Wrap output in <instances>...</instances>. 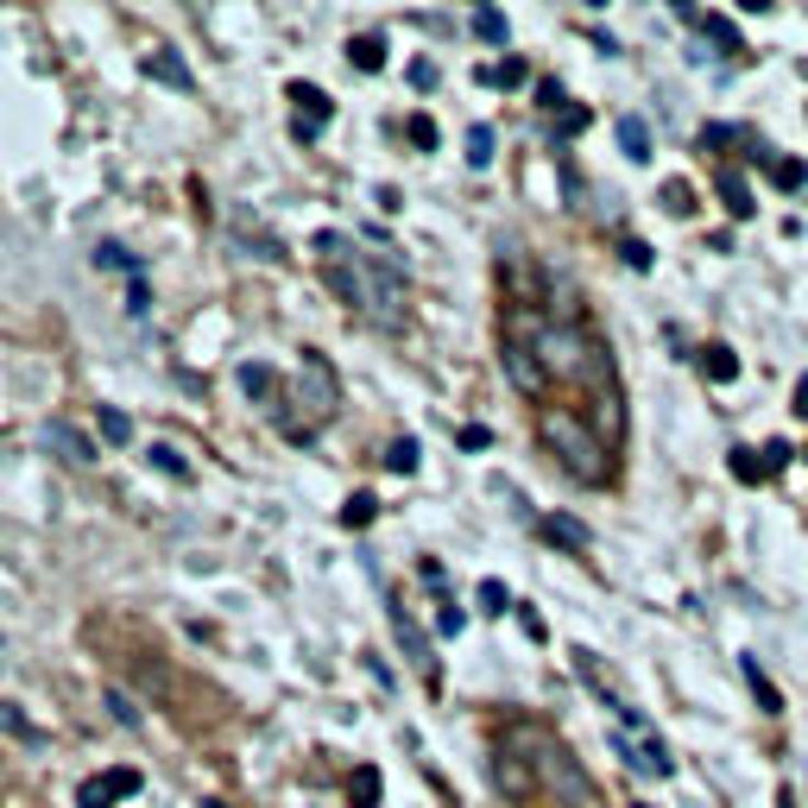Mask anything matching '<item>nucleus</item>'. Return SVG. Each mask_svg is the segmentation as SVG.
Returning <instances> with one entry per match:
<instances>
[{
  "instance_id": "obj_1",
  "label": "nucleus",
  "mask_w": 808,
  "mask_h": 808,
  "mask_svg": "<svg viewBox=\"0 0 808 808\" xmlns=\"http://www.w3.org/2000/svg\"><path fill=\"white\" fill-rule=\"evenodd\" d=\"M543 442L562 454V468L575 480H606V442L581 424L575 411H543Z\"/></svg>"
},
{
  "instance_id": "obj_2",
  "label": "nucleus",
  "mask_w": 808,
  "mask_h": 808,
  "mask_svg": "<svg viewBox=\"0 0 808 808\" xmlns=\"http://www.w3.org/2000/svg\"><path fill=\"white\" fill-rule=\"evenodd\" d=\"M298 379L310 385V411H316V424H328L335 417V404H341V385H335V367H328L316 348H303V367Z\"/></svg>"
},
{
  "instance_id": "obj_3",
  "label": "nucleus",
  "mask_w": 808,
  "mask_h": 808,
  "mask_svg": "<svg viewBox=\"0 0 808 808\" xmlns=\"http://www.w3.org/2000/svg\"><path fill=\"white\" fill-rule=\"evenodd\" d=\"M392 638L404 644V656H411V670L424 682H436V651H429V638H424V626L404 613V606H392Z\"/></svg>"
},
{
  "instance_id": "obj_4",
  "label": "nucleus",
  "mask_w": 808,
  "mask_h": 808,
  "mask_svg": "<svg viewBox=\"0 0 808 808\" xmlns=\"http://www.w3.org/2000/svg\"><path fill=\"white\" fill-rule=\"evenodd\" d=\"M613 745H619V758H626L631 771H644V777H670V771H676V758H670V745H663V739H656V732H644V739H638V745H631L626 732H619V739H613Z\"/></svg>"
},
{
  "instance_id": "obj_5",
  "label": "nucleus",
  "mask_w": 808,
  "mask_h": 808,
  "mask_svg": "<svg viewBox=\"0 0 808 808\" xmlns=\"http://www.w3.org/2000/svg\"><path fill=\"white\" fill-rule=\"evenodd\" d=\"M45 449H57L64 461H76V468H89V461L101 454L96 442H89V436L70 424V417H50V424H45Z\"/></svg>"
},
{
  "instance_id": "obj_6",
  "label": "nucleus",
  "mask_w": 808,
  "mask_h": 808,
  "mask_svg": "<svg viewBox=\"0 0 808 808\" xmlns=\"http://www.w3.org/2000/svg\"><path fill=\"white\" fill-rule=\"evenodd\" d=\"M291 101H298V139H316V133H323L328 126V114H335V101L323 96V89H291Z\"/></svg>"
},
{
  "instance_id": "obj_7",
  "label": "nucleus",
  "mask_w": 808,
  "mask_h": 808,
  "mask_svg": "<svg viewBox=\"0 0 808 808\" xmlns=\"http://www.w3.org/2000/svg\"><path fill=\"white\" fill-rule=\"evenodd\" d=\"M146 76H158V82H171V89H197V76H190V64H183V57H177L171 45H158L146 57Z\"/></svg>"
},
{
  "instance_id": "obj_8",
  "label": "nucleus",
  "mask_w": 808,
  "mask_h": 808,
  "mask_svg": "<svg viewBox=\"0 0 808 808\" xmlns=\"http://www.w3.org/2000/svg\"><path fill=\"white\" fill-rule=\"evenodd\" d=\"M543 537H550V543H562V550H587V543H594V537H587V525H581V518H569V512H550V518H543Z\"/></svg>"
},
{
  "instance_id": "obj_9",
  "label": "nucleus",
  "mask_w": 808,
  "mask_h": 808,
  "mask_svg": "<svg viewBox=\"0 0 808 808\" xmlns=\"http://www.w3.org/2000/svg\"><path fill=\"white\" fill-rule=\"evenodd\" d=\"M505 373H512L518 392H543V367H537L525 348H505Z\"/></svg>"
},
{
  "instance_id": "obj_10",
  "label": "nucleus",
  "mask_w": 808,
  "mask_h": 808,
  "mask_svg": "<svg viewBox=\"0 0 808 808\" xmlns=\"http://www.w3.org/2000/svg\"><path fill=\"white\" fill-rule=\"evenodd\" d=\"M543 348H550V367H556V373H581V341H575V335L550 328V335H543Z\"/></svg>"
},
{
  "instance_id": "obj_11",
  "label": "nucleus",
  "mask_w": 808,
  "mask_h": 808,
  "mask_svg": "<svg viewBox=\"0 0 808 808\" xmlns=\"http://www.w3.org/2000/svg\"><path fill=\"white\" fill-rule=\"evenodd\" d=\"M739 676L752 682V695H758V707H764V714H783V695L771 688V676L758 670V656H739Z\"/></svg>"
},
{
  "instance_id": "obj_12",
  "label": "nucleus",
  "mask_w": 808,
  "mask_h": 808,
  "mask_svg": "<svg viewBox=\"0 0 808 808\" xmlns=\"http://www.w3.org/2000/svg\"><path fill=\"white\" fill-rule=\"evenodd\" d=\"M619 146H626L631 165H644V158H651V126L638 121V114H626V121H619Z\"/></svg>"
},
{
  "instance_id": "obj_13",
  "label": "nucleus",
  "mask_w": 808,
  "mask_h": 808,
  "mask_svg": "<svg viewBox=\"0 0 808 808\" xmlns=\"http://www.w3.org/2000/svg\"><path fill=\"white\" fill-rule=\"evenodd\" d=\"M720 197H727V215H739V222L758 209V202H752V183H745L739 171H720Z\"/></svg>"
},
{
  "instance_id": "obj_14",
  "label": "nucleus",
  "mask_w": 808,
  "mask_h": 808,
  "mask_svg": "<svg viewBox=\"0 0 808 808\" xmlns=\"http://www.w3.org/2000/svg\"><path fill=\"white\" fill-rule=\"evenodd\" d=\"M702 373L714 379V385H727V379H739V354L714 341V348H702Z\"/></svg>"
},
{
  "instance_id": "obj_15",
  "label": "nucleus",
  "mask_w": 808,
  "mask_h": 808,
  "mask_svg": "<svg viewBox=\"0 0 808 808\" xmlns=\"http://www.w3.org/2000/svg\"><path fill=\"white\" fill-rule=\"evenodd\" d=\"M96 266H108V272H133V278L146 272V266H139V252H126L121 240H101V247H96Z\"/></svg>"
},
{
  "instance_id": "obj_16",
  "label": "nucleus",
  "mask_w": 808,
  "mask_h": 808,
  "mask_svg": "<svg viewBox=\"0 0 808 808\" xmlns=\"http://www.w3.org/2000/svg\"><path fill=\"white\" fill-rule=\"evenodd\" d=\"M764 171H771V183H777V190H803V183H808V165H803V158H764Z\"/></svg>"
},
{
  "instance_id": "obj_17",
  "label": "nucleus",
  "mask_w": 808,
  "mask_h": 808,
  "mask_svg": "<svg viewBox=\"0 0 808 808\" xmlns=\"http://www.w3.org/2000/svg\"><path fill=\"white\" fill-rule=\"evenodd\" d=\"M101 702H108V714H114V720H121L126 732H139V727H146V714H139V707H133V695H126V688H108V695H101Z\"/></svg>"
},
{
  "instance_id": "obj_18",
  "label": "nucleus",
  "mask_w": 808,
  "mask_h": 808,
  "mask_svg": "<svg viewBox=\"0 0 808 808\" xmlns=\"http://www.w3.org/2000/svg\"><path fill=\"white\" fill-rule=\"evenodd\" d=\"M0 732H13L20 745H38V739H45V732L32 727V720H25V714H20L13 702H0Z\"/></svg>"
},
{
  "instance_id": "obj_19",
  "label": "nucleus",
  "mask_w": 808,
  "mask_h": 808,
  "mask_svg": "<svg viewBox=\"0 0 808 808\" xmlns=\"http://www.w3.org/2000/svg\"><path fill=\"white\" fill-rule=\"evenodd\" d=\"M474 32L486 38V45H505V38H512V25H505L500 7H480V13H474Z\"/></svg>"
},
{
  "instance_id": "obj_20",
  "label": "nucleus",
  "mask_w": 808,
  "mask_h": 808,
  "mask_svg": "<svg viewBox=\"0 0 808 808\" xmlns=\"http://www.w3.org/2000/svg\"><path fill=\"white\" fill-rule=\"evenodd\" d=\"M101 442H133V417L114 411V404H101Z\"/></svg>"
},
{
  "instance_id": "obj_21",
  "label": "nucleus",
  "mask_w": 808,
  "mask_h": 808,
  "mask_svg": "<svg viewBox=\"0 0 808 808\" xmlns=\"http://www.w3.org/2000/svg\"><path fill=\"white\" fill-rule=\"evenodd\" d=\"M152 468H158V474H171V480H190V461H183L171 442H152Z\"/></svg>"
},
{
  "instance_id": "obj_22",
  "label": "nucleus",
  "mask_w": 808,
  "mask_h": 808,
  "mask_svg": "<svg viewBox=\"0 0 808 808\" xmlns=\"http://www.w3.org/2000/svg\"><path fill=\"white\" fill-rule=\"evenodd\" d=\"M764 474H771V468L758 461V449H732V480H745V486H758Z\"/></svg>"
},
{
  "instance_id": "obj_23",
  "label": "nucleus",
  "mask_w": 808,
  "mask_h": 808,
  "mask_svg": "<svg viewBox=\"0 0 808 808\" xmlns=\"http://www.w3.org/2000/svg\"><path fill=\"white\" fill-rule=\"evenodd\" d=\"M385 468H392V474H417V442H411V436H399V442L385 449Z\"/></svg>"
},
{
  "instance_id": "obj_24",
  "label": "nucleus",
  "mask_w": 808,
  "mask_h": 808,
  "mask_svg": "<svg viewBox=\"0 0 808 808\" xmlns=\"http://www.w3.org/2000/svg\"><path fill=\"white\" fill-rule=\"evenodd\" d=\"M348 64H360V70H379V64H385V45H379V38H354V45H348Z\"/></svg>"
},
{
  "instance_id": "obj_25",
  "label": "nucleus",
  "mask_w": 808,
  "mask_h": 808,
  "mask_svg": "<svg viewBox=\"0 0 808 808\" xmlns=\"http://www.w3.org/2000/svg\"><path fill=\"white\" fill-rule=\"evenodd\" d=\"M707 32V38H714V45H727V50H739V32H732V20H720V13H702V20H695Z\"/></svg>"
},
{
  "instance_id": "obj_26",
  "label": "nucleus",
  "mask_w": 808,
  "mask_h": 808,
  "mask_svg": "<svg viewBox=\"0 0 808 808\" xmlns=\"http://www.w3.org/2000/svg\"><path fill=\"white\" fill-rule=\"evenodd\" d=\"M468 165H493V126H474V133H468Z\"/></svg>"
},
{
  "instance_id": "obj_27",
  "label": "nucleus",
  "mask_w": 808,
  "mask_h": 808,
  "mask_svg": "<svg viewBox=\"0 0 808 808\" xmlns=\"http://www.w3.org/2000/svg\"><path fill=\"white\" fill-rule=\"evenodd\" d=\"M240 385H247L252 399H266V392H272L278 379H272V367H252V360H247V367H240Z\"/></svg>"
},
{
  "instance_id": "obj_28",
  "label": "nucleus",
  "mask_w": 808,
  "mask_h": 808,
  "mask_svg": "<svg viewBox=\"0 0 808 808\" xmlns=\"http://www.w3.org/2000/svg\"><path fill=\"white\" fill-rule=\"evenodd\" d=\"M373 493H354V500L348 505H341V525H367V518H373Z\"/></svg>"
},
{
  "instance_id": "obj_29",
  "label": "nucleus",
  "mask_w": 808,
  "mask_h": 808,
  "mask_svg": "<svg viewBox=\"0 0 808 808\" xmlns=\"http://www.w3.org/2000/svg\"><path fill=\"white\" fill-rule=\"evenodd\" d=\"M663 209H670V215H688V209H695V190H688V183H663Z\"/></svg>"
},
{
  "instance_id": "obj_30",
  "label": "nucleus",
  "mask_w": 808,
  "mask_h": 808,
  "mask_svg": "<svg viewBox=\"0 0 808 808\" xmlns=\"http://www.w3.org/2000/svg\"><path fill=\"white\" fill-rule=\"evenodd\" d=\"M486 82H505V89H512V82H525V57H505L500 70H486Z\"/></svg>"
},
{
  "instance_id": "obj_31",
  "label": "nucleus",
  "mask_w": 808,
  "mask_h": 808,
  "mask_svg": "<svg viewBox=\"0 0 808 808\" xmlns=\"http://www.w3.org/2000/svg\"><path fill=\"white\" fill-rule=\"evenodd\" d=\"M480 606H486V613H505L512 601H505V587H500V581H480Z\"/></svg>"
},
{
  "instance_id": "obj_32",
  "label": "nucleus",
  "mask_w": 808,
  "mask_h": 808,
  "mask_svg": "<svg viewBox=\"0 0 808 808\" xmlns=\"http://www.w3.org/2000/svg\"><path fill=\"white\" fill-rule=\"evenodd\" d=\"M626 266L631 272H651V247H644V240H626Z\"/></svg>"
},
{
  "instance_id": "obj_33",
  "label": "nucleus",
  "mask_w": 808,
  "mask_h": 808,
  "mask_svg": "<svg viewBox=\"0 0 808 808\" xmlns=\"http://www.w3.org/2000/svg\"><path fill=\"white\" fill-rule=\"evenodd\" d=\"M581 126H587V108H562V121H556V133L569 139V133H581Z\"/></svg>"
},
{
  "instance_id": "obj_34",
  "label": "nucleus",
  "mask_w": 808,
  "mask_h": 808,
  "mask_svg": "<svg viewBox=\"0 0 808 808\" xmlns=\"http://www.w3.org/2000/svg\"><path fill=\"white\" fill-rule=\"evenodd\" d=\"M126 310H133V316H146V310H152V298H146V284H139V278H133V291H126Z\"/></svg>"
},
{
  "instance_id": "obj_35",
  "label": "nucleus",
  "mask_w": 808,
  "mask_h": 808,
  "mask_svg": "<svg viewBox=\"0 0 808 808\" xmlns=\"http://www.w3.org/2000/svg\"><path fill=\"white\" fill-rule=\"evenodd\" d=\"M436 626H442V631H461V626H468V613H461V606H442V619H436Z\"/></svg>"
},
{
  "instance_id": "obj_36",
  "label": "nucleus",
  "mask_w": 808,
  "mask_h": 808,
  "mask_svg": "<svg viewBox=\"0 0 808 808\" xmlns=\"http://www.w3.org/2000/svg\"><path fill=\"white\" fill-rule=\"evenodd\" d=\"M789 454H796L789 442H771V449H764V468H789Z\"/></svg>"
},
{
  "instance_id": "obj_37",
  "label": "nucleus",
  "mask_w": 808,
  "mask_h": 808,
  "mask_svg": "<svg viewBox=\"0 0 808 808\" xmlns=\"http://www.w3.org/2000/svg\"><path fill=\"white\" fill-rule=\"evenodd\" d=\"M486 442H493V436H486L480 424H468V429H461V449H486Z\"/></svg>"
},
{
  "instance_id": "obj_38",
  "label": "nucleus",
  "mask_w": 808,
  "mask_h": 808,
  "mask_svg": "<svg viewBox=\"0 0 808 808\" xmlns=\"http://www.w3.org/2000/svg\"><path fill=\"white\" fill-rule=\"evenodd\" d=\"M411 139H417V146H436V126H429L424 114H417V121H411Z\"/></svg>"
},
{
  "instance_id": "obj_39",
  "label": "nucleus",
  "mask_w": 808,
  "mask_h": 808,
  "mask_svg": "<svg viewBox=\"0 0 808 808\" xmlns=\"http://www.w3.org/2000/svg\"><path fill=\"white\" fill-rule=\"evenodd\" d=\"M796 417H808V373L796 379Z\"/></svg>"
},
{
  "instance_id": "obj_40",
  "label": "nucleus",
  "mask_w": 808,
  "mask_h": 808,
  "mask_svg": "<svg viewBox=\"0 0 808 808\" xmlns=\"http://www.w3.org/2000/svg\"><path fill=\"white\" fill-rule=\"evenodd\" d=\"M631 808H651V803H631Z\"/></svg>"
}]
</instances>
